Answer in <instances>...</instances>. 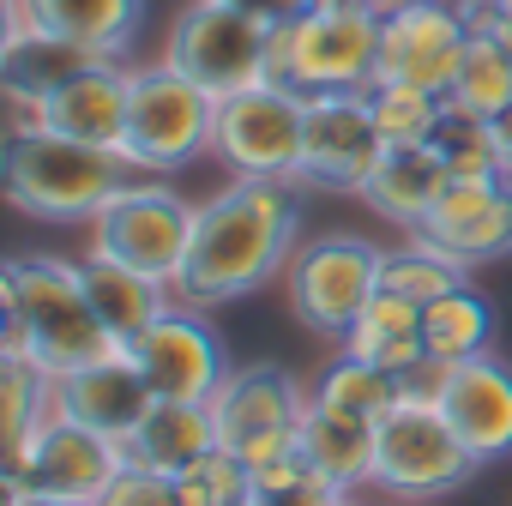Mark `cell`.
<instances>
[{
	"label": "cell",
	"instance_id": "cell-1",
	"mask_svg": "<svg viewBox=\"0 0 512 506\" xmlns=\"http://www.w3.org/2000/svg\"><path fill=\"white\" fill-rule=\"evenodd\" d=\"M302 181H266V175H229L211 199H199L193 247L175 278V302L223 308L253 290H266L290 272L302 247Z\"/></svg>",
	"mask_w": 512,
	"mask_h": 506
},
{
	"label": "cell",
	"instance_id": "cell-2",
	"mask_svg": "<svg viewBox=\"0 0 512 506\" xmlns=\"http://www.w3.org/2000/svg\"><path fill=\"white\" fill-rule=\"evenodd\" d=\"M0 308H7V344H0V356H25L49 380L121 350V338L103 326V314L85 296L79 260L13 253L7 272H0Z\"/></svg>",
	"mask_w": 512,
	"mask_h": 506
},
{
	"label": "cell",
	"instance_id": "cell-3",
	"mask_svg": "<svg viewBox=\"0 0 512 506\" xmlns=\"http://www.w3.org/2000/svg\"><path fill=\"white\" fill-rule=\"evenodd\" d=\"M139 169L127 151L79 145L49 127H13L7 133V193L37 223H91Z\"/></svg>",
	"mask_w": 512,
	"mask_h": 506
},
{
	"label": "cell",
	"instance_id": "cell-4",
	"mask_svg": "<svg viewBox=\"0 0 512 506\" xmlns=\"http://www.w3.org/2000/svg\"><path fill=\"white\" fill-rule=\"evenodd\" d=\"M476 452L458 440V428L446 422L440 398H416L404 392L380 422H374V476L368 488H380L398 506H422L440 494H458L476 476Z\"/></svg>",
	"mask_w": 512,
	"mask_h": 506
},
{
	"label": "cell",
	"instance_id": "cell-5",
	"mask_svg": "<svg viewBox=\"0 0 512 506\" xmlns=\"http://www.w3.org/2000/svg\"><path fill=\"white\" fill-rule=\"evenodd\" d=\"M211 127H217V97L205 85H193L169 61L133 67L121 151L139 175H175V169L199 163L211 151Z\"/></svg>",
	"mask_w": 512,
	"mask_h": 506
},
{
	"label": "cell",
	"instance_id": "cell-6",
	"mask_svg": "<svg viewBox=\"0 0 512 506\" xmlns=\"http://www.w3.org/2000/svg\"><path fill=\"white\" fill-rule=\"evenodd\" d=\"M193 217H199V205L187 193H175L163 175H133L91 217V247L175 290V278L187 266V247H193Z\"/></svg>",
	"mask_w": 512,
	"mask_h": 506
},
{
	"label": "cell",
	"instance_id": "cell-7",
	"mask_svg": "<svg viewBox=\"0 0 512 506\" xmlns=\"http://www.w3.org/2000/svg\"><path fill=\"white\" fill-rule=\"evenodd\" d=\"M272 79L314 91H368L380 79V13H332L308 7L302 19L272 31Z\"/></svg>",
	"mask_w": 512,
	"mask_h": 506
},
{
	"label": "cell",
	"instance_id": "cell-8",
	"mask_svg": "<svg viewBox=\"0 0 512 506\" xmlns=\"http://www.w3.org/2000/svg\"><path fill=\"white\" fill-rule=\"evenodd\" d=\"M380 260H386V247L368 235H350V229L302 241L284 272L296 326H308L314 338H344L356 326V314L380 296Z\"/></svg>",
	"mask_w": 512,
	"mask_h": 506
},
{
	"label": "cell",
	"instance_id": "cell-9",
	"mask_svg": "<svg viewBox=\"0 0 512 506\" xmlns=\"http://www.w3.org/2000/svg\"><path fill=\"white\" fill-rule=\"evenodd\" d=\"M163 61L211 97H229L272 79V31L223 0H187L163 37Z\"/></svg>",
	"mask_w": 512,
	"mask_h": 506
},
{
	"label": "cell",
	"instance_id": "cell-10",
	"mask_svg": "<svg viewBox=\"0 0 512 506\" xmlns=\"http://www.w3.org/2000/svg\"><path fill=\"white\" fill-rule=\"evenodd\" d=\"M302 416H308V386L278 368V362H247V368H229V380L217 386L211 398V422H217V446L235 452L241 464H272L284 452H296V434H302Z\"/></svg>",
	"mask_w": 512,
	"mask_h": 506
},
{
	"label": "cell",
	"instance_id": "cell-11",
	"mask_svg": "<svg viewBox=\"0 0 512 506\" xmlns=\"http://www.w3.org/2000/svg\"><path fill=\"white\" fill-rule=\"evenodd\" d=\"M302 91L260 79L247 91L217 97V127H211V157L229 175H266V181H296L302 163Z\"/></svg>",
	"mask_w": 512,
	"mask_h": 506
},
{
	"label": "cell",
	"instance_id": "cell-12",
	"mask_svg": "<svg viewBox=\"0 0 512 506\" xmlns=\"http://www.w3.org/2000/svg\"><path fill=\"white\" fill-rule=\"evenodd\" d=\"M386 157L368 91H314L302 103V163L296 181L308 193H362L374 163Z\"/></svg>",
	"mask_w": 512,
	"mask_h": 506
},
{
	"label": "cell",
	"instance_id": "cell-13",
	"mask_svg": "<svg viewBox=\"0 0 512 506\" xmlns=\"http://www.w3.org/2000/svg\"><path fill=\"white\" fill-rule=\"evenodd\" d=\"M127 470V446L73 422V416H49L31 440L13 446V464H7V488H25V494H67V500H103V488Z\"/></svg>",
	"mask_w": 512,
	"mask_h": 506
},
{
	"label": "cell",
	"instance_id": "cell-14",
	"mask_svg": "<svg viewBox=\"0 0 512 506\" xmlns=\"http://www.w3.org/2000/svg\"><path fill=\"white\" fill-rule=\"evenodd\" d=\"M470 49V19L464 0H392L380 13V79L374 85H422V91H452L458 61Z\"/></svg>",
	"mask_w": 512,
	"mask_h": 506
},
{
	"label": "cell",
	"instance_id": "cell-15",
	"mask_svg": "<svg viewBox=\"0 0 512 506\" xmlns=\"http://www.w3.org/2000/svg\"><path fill=\"white\" fill-rule=\"evenodd\" d=\"M139 368L151 374L157 398H187V404H211L217 386L229 380V362H223V338L217 326L205 320V308L193 302H169L133 344Z\"/></svg>",
	"mask_w": 512,
	"mask_h": 506
},
{
	"label": "cell",
	"instance_id": "cell-16",
	"mask_svg": "<svg viewBox=\"0 0 512 506\" xmlns=\"http://www.w3.org/2000/svg\"><path fill=\"white\" fill-rule=\"evenodd\" d=\"M127 85H133V67H121V61L103 55L85 73H73L67 85H55L49 97L13 103V127H49V133L79 139V145L121 151V133H127Z\"/></svg>",
	"mask_w": 512,
	"mask_h": 506
},
{
	"label": "cell",
	"instance_id": "cell-17",
	"mask_svg": "<svg viewBox=\"0 0 512 506\" xmlns=\"http://www.w3.org/2000/svg\"><path fill=\"white\" fill-rule=\"evenodd\" d=\"M151 404H157V386H151V374L139 368V356L127 344L55 380V410L97 428V434H109V440H121V446L139 434Z\"/></svg>",
	"mask_w": 512,
	"mask_h": 506
},
{
	"label": "cell",
	"instance_id": "cell-18",
	"mask_svg": "<svg viewBox=\"0 0 512 506\" xmlns=\"http://www.w3.org/2000/svg\"><path fill=\"white\" fill-rule=\"evenodd\" d=\"M440 410L458 428V440L476 452V464L512 458V362L482 350L470 362H446L440 380Z\"/></svg>",
	"mask_w": 512,
	"mask_h": 506
},
{
	"label": "cell",
	"instance_id": "cell-19",
	"mask_svg": "<svg viewBox=\"0 0 512 506\" xmlns=\"http://www.w3.org/2000/svg\"><path fill=\"white\" fill-rule=\"evenodd\" d=\"M446 181H452V169L434 157V145H392V151L374 163V175L362 181V193H356V199H362L374 217L398 223L404 235H416V229L434 217V205H440Z\"/></svg>",
	"mask_w": 512,
	"mask_h": 506
},
{
	"label": "cell",
	"instance_id": "cell-20",
	"mask_svg": "<svg viewBox=\"0 0 512 506\" xmlns=\"http://www.w3.org/2000/svg\"><path fill=\"white\" fill-rule=\"evenodd\" d=\"M91 61H103V55H91V49L7 13V43H0V91H7V103H37L55 85H67L73 73H85Z\"/></svg>",
	"mask_w": 512,
	"mask_h": 506
},
{
	"label": "cell",
	"instance_id": "cell-21",
	"mask_svg": "<svg viewBox=\"0 0 512 506\" xmlns=\"http://www.w3.org/2000/svg\"><path fill=\"white\" fill-rule=\"evenodd\" d=\"M7 13L31 19L37 31H55L91 55H109L121 61L139 37V19H145V0H7Z\"/></svg>",
	"mask_w": 512,
	"mask_h": 506
},
{
	"label": "cell",
	"instance_id": "cell-22",
	"mask_svg": "<svg viewBox=\"0 0 512 506\" xmlns=\"http://www.w3.org/2000/svg\"><path fill=\"white\" fill-rule=\"evenodd\" d=\"M302 458L314 464L320 482H332L338 494L362 488L374 476V422L356 416V410H338V404H320L308 392V416H302V434H296Z\"/></svg>",
	"mask_w": 512,
	"mask_h": 506
},
{
	"label": "cell",
	"instance_id": "cell-23",
	"mask_svg": "<svg viewBox=\"0 0 512 506\" xmlns=\"http://www.w3.org/2000/svg\"><path fill=\"white\" fill-rule=\"evenodd\" d=\"M217 446V422L211 404H187V398H157L151 416L139 422V434L127 440V464L157 470V476H181L193 458H205Z\"/></svg>",
	"mask_w": 512,
	"mask_h": 506
},
{
	"label": "cell",
	"instance_id": "cell-24",
	"mask_svg": "<svg viewBox=\"0 0 512 506\" xmlns=\"http://www.w3.org/2000/svg\"><path fill=\"white\" fill-rule=\"evenodd\" d=\"M79 272H85V296H91V308L103 314V326H109L121 344H133V338H139L169 302H175L169 284H157V278H145V272L109 260V253H97V247H85Z\"/></svg>",
	"mask_w": 512,
	"mask_h": 506
},
{
	"label": "cell",
	"instance_id": "cell-25",
	"mask_svg": "<svg viewBox=\"0 0 512 506\" xmlns=\"http://www.w3.org/2000/svg\"><path fill=\"white\" fill-rule=\"evenodd\" d=\"M350 356H368V362H380V368H392L398 380L428 356V338H422V308L416 302H404V296H392V290H380L362 314H356V326L338 338Z\"/></svg>",
	"mask_w": 512,
	"mask_h": 506
},
{
	"label": "cell",
	"instance_id": "cell-26",
	"mask_svg": "<svg viewBox=\"0 0 512 506\" xmlns=\"http://www.w3.org/2000/svg\"><path fill=\"white\" fill-rule=\"evenodd\" d=\"M422 338H428V356L440 362H470L482 350H494V302L482 290H446L422 308Z\"/></svg>",
	"mask_w": 512,
	"mask_h": 506
},
{
	"label": "cell",
	"instance_id": "cell-27",
	"mask_svg": "<svg viewBox=\"0 0 512 506\" xmlns=\"http://www.w3.org/2000/svg\"><path fill=\"white\" fill-rule=\"evenodd\" d=\"M464 284H470V266H458L452 253H440V247L422 241V235L386 247V260H380V290H392V296H404V302H416V308H428L434 296L464 290Z\"/></svg>",
	"mask_w": 512,
	"mask_h": 506
},
{
	"label": "cell",
	"instance_id": "cell-28",
	"mask_svg": "<svg viewBox=\"0 0 512 506\" xmlns=\"http://www.w3.org/2000/svg\"><path fill=\"white\" fill-rule=\"evenodd\" d=\"M422 241H434L440 253H452L458 266H494V260H506L512 253V181L482 205V211H470V217H458V223H428V229H416Z\"/></svg>",
	"mask_w": 512,
	"mask_h": 506
},
{
	"label": "cell",
	"instance_id": "cell-29",
	"mask_svg": "<svg viewBox=\"0 0 512 506\" xmlns=\"http://www.w3.org/2000/svg\"><path fill=\"white\" fill-rule=\"evenodd\" d=\"M320 404H338V410H356V416H368V422H380L398 398H404V380L392 374V368H380V362H368V356H332L320 374H314V386H308Z\"/></svg>",
	"mask_w": 512,
	"mask_h": 506
},
{
	"label": "cell",
	"instance_id": "cell-30",
	"mask_svg": "<svg viewBox=\"0 0 512 506\" xmlns=\"http://www.w3.org/2000/svg\"><path fill=\"white\" fill-rule=\"evenodd\" d=\"M428 145H434V157H440L452 175H506V169H500V151H494L488 115H482V109H464V103H452V97H446V109H440Z\"/></svg>",
	"mask_w": 512,
	"mask_h": 506
},
{
	"label": "cell",
	"instance_id": "cell-31",
	"mask_svg": "<svg viewBox=\"0 0 512 506\" xmlns=\"http://www.w3.org/2000/svg\"><path fill=\"white\" fill-rule=\"evenodd\" d=\"M446 97H452V103H464V109L500 115V109L512 103V55H506V43H494V37L470 31V49H464L458 79H452V91H446Z\"/></svg>",
	"mask_w": 512,
	"mask_h": 506
},
{
	"label": "cell",
	"instance_id": "cell-32",
	"mask_svg": "<svg viewBox=\"0 0 512 506\" xmlns=\"http://www.w3.org/2000/svg\"><path fill=\"white\" fill-rule=\"evenodd\" d=\"M368 103H374V121H380V139L386 151L392 145H428L434 139V121L446 109L440 91H422V85H368Z\"/></svg>",
	"mask_w": 512,
	"mask_h": 506
},
{
	"label": "cell",
	"instance_id": "cell-33",
	"mask_svg": "<svg viewBox=\"0 0 512 506\" xmlns=\"http://www.w3.org/2000/svg\"><path fill=\"white\" fill-rule=\"evenodd\" d=\"M253 494H260L253 464H241V458L223 452V446H211L205 458H193V464L175 476V500H181V506H247Z\"/></svg>",
	"mask_w": 512,
	"mask_h": 506
},
{
	"label": "cell",
	"instance_id": "cell-34",
	"mask_svg": "<svg viewBox=\"0 0 512 506\" xmlns=\"http://www.w3.org/2000/svg\"><path fill=\"white\" fill-rule=\"evenodd\" d=\"M0 392H7V446L31 440L55 416V380L25 356H0Z\"/></svg>",
	"mask_w": 512,
	"mask_h": 506
},
{
	"label": "cell",
	"instance_id": "cell-35",
	"mask_svg": "<svg viewBox=\"0 0 512 506\" xmlns=\"http://www.w3.org/2000/svg\"><path fill=\"white\" fill-rule=\"evenodd\" d=\"M97 506H181V500H175V476H157V470L127 464V470L103 488Z\"/></svg>",
	"mask_w": 512,
	"mask_h": 506
},
{
	"label": "cell",
	"instance_id": "cell-36",
	"mask_svg": "<svg viewBox=\"0 0 512 506\" xmlns=\"http://www.w3.org/2000/svg\"><path fill=\"white\" fill-rule=\"evenodd\" d=\"M464 19H470V31L506 43V55H512V0H464Z\"/></svg>",
	"mask_w": 512,
	"mask_h": 506
},
{
	"label": "cell",
	"instance_id": "cell-37",
	"mask_svg": "<svg viewBox=\"0 0 512 506\" xmlns=\"http://www.w3.org/2000/svg\"><path fill=\"white\" fill-rule=\"evenodd\" d=\"M223 7H235V13H247V19H260L266 31H278V25H290V19L308 13V0H223Z\"/></svg>",
	"mask_w": 512,
	"mask_h": 506
},
{
	"label": "cell",
	"instance_id": "cell-38",
	"mask_svg": "<svg viewBox=\"0 0 512 506\" xmlns=\"http://www.w3.org/2000/svg\"><path fill=\"white\" fill-rule=\"evenodd\" d=\"M488 127H494V151H500V169H506V181H512V103H506L500 115H488Z\"/></svg>",
	"mask_w": 512,
	"mask_h": 506
},
{
	"label": "cell",
	"instance_id": "cell-39",
	"mask_svg": "<svg viewBox=\"0 0 512 506\" xmlns=\"http://www.w3.org/2000/svg\"><path fill=\"white\" fill-rule=\"evenodd\" d=\"M7 506H91V500H67V494H25V488H7Z\"/></svg>",
	"mask_w": 512,
	"mask_h": 506
},
{
	"label": "cell",
	"instance_id": "cell-40",
	"mask_svg": "<svg viewBox=\"0 0 512 506\" xmlns=\"http://www.w3.org/2000/svg\"><path fill=\"white\" fill-rule=\"evenodd\" d=\"M308 7H332V13H386L392 0H308Z\"/></svg>",
	"mask_w": 512,
	"mask_h": 506
},
{
	"label": "cell",
	"instance_id": "cell-41",
	"mask_svg": "<svg viewBox=\"0 0 512 506\" xmlns=\"http://www.w3.org/2000/svg\"><path fill=\"white\" fill-rule=\"evenodd\" d=\"M247 506H272V500H266V494H253V500H247Z\"/></svg>",
	"mask_w": 512,
	"mask_h": 506
},
{
	"label": "cell",
	"instance_id": "cell-42",
	"mask_svg": "<svg viewBox=\"0 0 512 506\" xmlns=\"http://www.w3.org/2000/svg\"><path fill=\"white\" fill-rule=\"evenodd\" d=\"M338 506H356V500H350V494H344V500H338Z\"/></svg>",
	"mask_w": 512,
	"mask_h": 506
}]
</instances>
